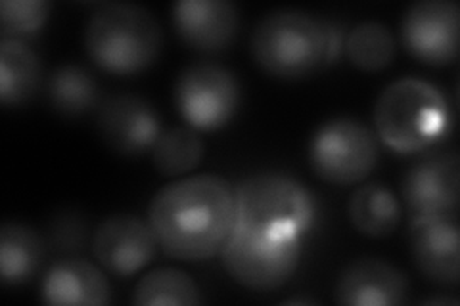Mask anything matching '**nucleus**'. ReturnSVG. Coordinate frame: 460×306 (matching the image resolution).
I'll use <instances>...</instances> for the list:
<instances>
[{
  "label": "nucleus",
  "mask_w": 460,
  "mask_h": 306,
  "mask_svg": "<svg viewBox=\"0 0 460 306\" xmlns=\"http://www.w3.org/2000/svg\"><path fill=\"white\" fill-rule=\"evenodd\" d=\"M179 113L196 130H219L234 119L240 108V83L230 69L199 62L186 67L177 81Z\"/></svg>",
  "instance_id": "obj_8"
},
{
  "label": "nucleus",
  "mask_w": 460,
  "mask_h": 306,
  "mask_svg": "<svg viewBox=\"0 0 460 306\" xmlns=\"http://www.w3.org/2000/svg\"><path fill=\"white\" fill-rule=\"evenodd\" d=\"M98 130L113 152L140 155L154 148L162 135L155 108L135 94L110 96L98 111Z\"/></svg>",
  "instance_id": "obj_11"
},
{
  "label": "nucleus",
  "mask_w": 460,
  "mask_h": 306,
  "mask_svg": "<svg viewBox=\"0 0 460 306\" xmlns=\"http://www.w3.org/2000/svg\"><path fill=\"white\" fill-rule=\"evenodd\" d=\"M40 299L58 306H100L111 301V291L102 270L83 258H66L49 268Z\"/></svg>",
  "instance_id": "obj_16"
},
{
  "label": "nucleus",
  "mask_w": 460,
  "mask_h": 306,
  "mask_svg": "<svg viewBox=\"0 0 460 306\" xmlns=\"http://www.w3.org/2000/svg\"><path fill=\"white\" fill-rule=\"evenodd\" d=\"M148 224L164 253L206 260L234 228V189L219 174H194L164 186L148 207Z\"/></svg>",
  "instance_id": "obj_1"
},
{
  "label": "nucleus",
  "mask_w": 460,
  "mask_h": 306,
  "mask_svg": "<svg viewBox=\"0 0 460 306\" xmlns=\"http://www.w3.org/2000/svg\"><path fill=\"white\" fill-rule=\"evenodd\" d=\"M49 98L58 113L75 118V115L86 113L96 104L98 86L89 71L67 64L52 73L49 81Z\"/></svg>",
  "instance_id": "obj_22"
},
{
  "label": "nucleus",
  "mask_w": 460,
  "mask_h": 306,
  "mask_svg": "<svg viewBox=\"0 0 460 306\" xmlns=\"http://www.w3.org/2000/svg\"><path fill=\"white\" fill-rule=\"evenodd\" d=\"M340 50L336 27L304 10L280 8L261 18L252 33L257 66L279 79H301L332 62Z\"/></svg>",
  "instance_id": "obj_2"
},
{
  "label": "nucleus",
  "mask_w": 460,
  "mask_h": 306,
  "mask_svg": "<svg viewBox=\"0 0 460 306\" xmlns=\"http://www.w3.org/2000/svg\"><path fill=\"white\" fill-rule=\"evenodd\" d=\"M451 125L447 100L422 79L402 77L390 83L374 104L378 138L397 153L429 148Z\"/></svg>",
  "instance_id": "obj_4"
},
{
  "label": "nucleus",
  "mask_w": 460,
  "mask_h": 306,
  "mask_svg": "<svg viewBox=\"0 0 460 306\" xmlns=\"http://www.w3.org/2000/svg\"><path fill=\"white\" fill-rule=\"evenodd\" d=\"M133 302L140 306H192L201 302V293L186 272L179 268H155L138 280Z\"/></svg>",
  "instance_id": "obj_20"
},
{
  "label": "nucleus",
  "mask_w": 460,
  "mask_h": 306,
  "mask_svg": "<svg viewBox=\"0 0 460 306\" xmlns=\"http://www.w3.org/2000/svg\"><path fill=\"white\" fill-rule=\"evenodd\" d=\"M309 163L324 182H361L378 163L376 135L358 119H330L316 128L309 142Z\"/></svg>",
  "instance_id": "obj_7"
},
{
  "label": "nucleus",
  "mask_w": 460,
  "mask_h": 306,
  "mask_svg": "<svg viewBox=\"0 0 460 306\" xmlns=\"http://www.w3.org/2000/svg\"><path fill=\"white\" fill-rule=\"evenodd\" d=\"M157 241L148 223L133 214H113L100 223L94 232L93 251L108 272L131 278L150 265Z\"/></svg>",
  "instance_id": "obj_10"
},
{
  "label": "nucleus",
  "mask_w": 460,
  "mask_h": 306,
  "mask_svg": "<svg viewBox=\"0 0 460 306\" xmlns=\"http://www.w3.org/2000/svg\"><path fill=\"white\" fill-rule=\"evenodd\" d=\"M460 10L453 0H420L402 16L401 40L411 56L429 66H445L458 56Z\"/></svg>",
  "instance_id": "obj_9"
},
{
  "label": "nucleus",
  "mask_w": 460,
  "mask_h": 306,
  "mask_svg": "<svg viewBox=\"0 0 460 306\" xmlns=\"http://www.w3.org/2000/svg\"><path fill=\"white\" fill-rule=\"evenodd\" d=\"M204 157V140L192 127H175L160 135L152 148L154 167L164 177H181L196 169Z\"/></svg>",
  "instance_id": "obj_21"
},
{
  "label": "nucleus",
  "mask_w": 460,
  "mask_h": 306,
  "mask_svg": "<svg viewBox=\"0 0 460 306\" xmlns=\"http://www.w3.org/2000/svg\"><path fill=\"white\" fill-rule=\"evenodd\" d=\"M219 253L234 282L248 289L270 291L294 275L301 258V238L234 226Z\"/></svg>",
  "instance_id": "obj_6"
},
{
  "label": "nucleus",
  "mask_w": 460,
  "mask_h": 306,
  "mask_svg": "<svg viewBox=\"0 0 460 306\" xmlns=\"http://www.w3.org/2000/svg\"><path fill=\"white\" fill-rule=\"evenodd\" d=\"M172 25L186 45L213 52L234 40L240 12L226 0H179L172 6Z\"/></svg>",
  "instance_id": "obj_15"
},
{
  "label": "nucleus",
  "mask_w": 460,
  "mask_h": 306,
  "mask_svg": "<svg viewBox=\"0 0 460 306\" xmlns=\"http://www.w3.org/2000/svg\"><path fill=\"white\" fill-rule=\"evenodd\" d=\"M313 221L314 199L309 189L286 174H252L234 189V226L304 238Z\"/></svg>",
  "instance_id": "obj_5"
},
{
  "label": "nucleus",
  "mask_w": 460,
  "mask_h": 306,
  "mask_svg": "<svg viewBox=\"0 0 460 306\" xmlns=\"http://www.w3.org/2000/svg\"><path fill=\"white\" fill-rule=\"evenodd\" d=\"M456 153L431 155L416 163L402 182V197L412 216L455 213L458 205Z\"/></svg>",
  "instance_id": "obj_14"
},
{
  "label": "nucleus",
  "mask_w": 460,
  "mask_h": 306,
  "mask_svg": "<svg viewBox=\"0 0 460 306\" xmlns=\"http://www.w3.org/2000/svg\"><path fill=\"white\" fill-rule=\"evenodd\" d=\"M411 247L416 267L428 280L443 285L458 284L460 238L453 213L412 216Z\"/></svg>",
  "instance_id": "obj_12"
},
{
  "label": "nucleus",
  "mask_w": 460,
  "mask_h": 306,
  "mask_svg": "<svg viewBox=\"0 0 460 306\" xmlns=\"http://www.w3.org/2000/svg\"><path fill=\"white\" fill-rule=\"evenodd\" d=\"M50 3L45 0H3L0 27L4 35L33 33L49 20Z\"/></svg>",
  "instance_id": "obj_24"
},
{
  "label": "nucleus",
  "mask_w": 460,
  "mask_h": 306,
  "mask_svg": "<svg viewBox=\"0 0 460 306\" xmlns=\"http://www.w3.org/2000/svg\"><path fill=\"white\" fill-rule=\"evenodd\" d=\"M45 245L33 228L6 223L0 228V278L6 285H20L37 272Z\"/></svg>",
  "instance_id": "obj_19"
},
{
  "label": "nucleus",
  "mask_w": 460,
  "mask_h": 306,
  "mask_svg": "<svg viewBox=\"0 0 460 306\" xmlns=\"http://www.w3.org/2000/svg\"><path fill=\"white\" fill-rule=\"evenodd\" d=\"M343 47L355 67L363 71H380L394 60L395 37L390 27L380 22H363L348 33Z\"/></svg>",
  "instance_id": "obj_23"
},
{
  "label": "nucleus",
  "mask_w": 460,
  "mask_h": 306,
  "mask_svg": "<svg viewBox=\"0 0 460 306\" xmlns=\"http://www.w3.org/2000/svg\"><path fill=\"white\" fill-rule=\"evenodd\" d=\"M348 211L353 226L368 238L390 236L401 221V207L395 194L380 182L357 188Z\"/></svg>",
  "instance_id": "obj_18"
},
{
  "label": "nucleus",
  "mask_w": 460,
  "mask_h": 306,
  "mask_svg": "<svg viewBox=\"0 0 460 306\" xmlns=\"http://www.w3.org/2000/svg\"><path fill=\"white\" fill-rule=\"evenodd\" d=\"M409 282L399 268L382 258H358L343 268L334 299L345 306L405 304Z\"/></svg>",
  "instance_id": "obj_13"
},
{
  "label": "nucleus",
  "mask_w": 460,
  "mask_h": 306,
  "mask_svg": "<svg viewBox=\"0 0 460 306\" xmlns=\"http://www.w3.org/2000/svg\"><path fill=\"white\" fill-rule=\"evenodd\" d=\"M426 302L428 304H458L456 299H429Z\"/></svg>",
  "instance_id": "obj_25"
},
{
  "label": "nucleus",
  "mask_w": 460,
  "mask_h": 306,
  "mask_svg": "<svg viewBox=\"0 0 460 306\" xmlns=\"http://www.w3.org/2000/svg\"><path fill=\"white\" fill-rule=\"evenodd\" d=\"M42 67L39 56L16 39L0 45V101L4 106H22L39 91Z\"/></svg>",
  "instance_id": "obj_17"
},
{
  "label": "nucleus",
  "mask_w": 460,
  "mask_h": 306,
  "mask_svg": "<svg viewBox=\"0 0 460 306\" xmlns=\"http://www.w3.org/2000/svg\"><path fill=\"white\" fill-rule=\"evenodd\" d=\"M162 45V27L154 13L131 3L102 4L84 27L86 54L113 75H135L148 69L160 56Z\"/></svg>",
  "instance_id": "obj_3"
}]
</instances>
